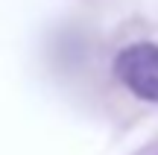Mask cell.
Masks as SVG:
<instances>
[{
	"mask_svg": "<svg viewBox=\"0 0 158 155\" xmlns=\"http://www.w3.org/2000/svg\"><path fill=\"white\" fill-rule=\"evenodd\" d=\"M114 73L135 97L158 103V44H129L114 59Z\"/></svg>",
	"mask_w": 158,
	"mask_h": 155,
	"instance_id": "obj_1",
	"label": "cell"
}]
</instances>
